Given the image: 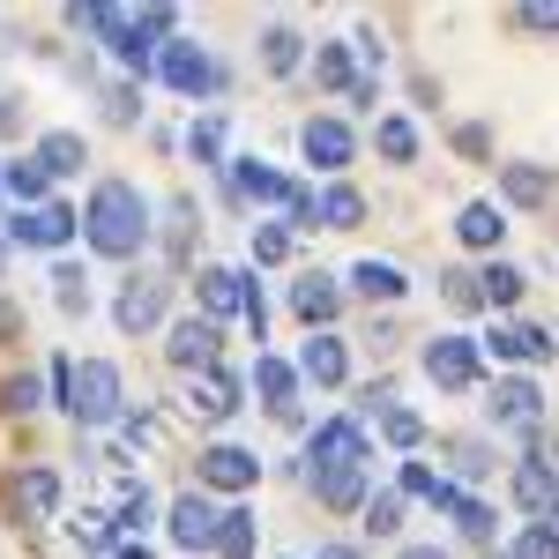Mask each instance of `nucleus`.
Instances as JSON below:
<instances>
[{
	"instance_id": "7c9ffc66",
	"label": "nucleus",
	"mask_w": 559,
	"mask_h": 559,
	"mask_svg": "<svg viewBox=\"0 0 559 559\" xmlns=\"http://www.w3.org/2000/svg\"><path fill=\"white\" fill-rule=\"evenodd\" d=\"M150 522H157V500H150V485L120 477V537H142Z\"/></svg>"
},
{
	"instance_id": "a18cd8bd",
	"label": "nucleus",
	"mask_w": 559,
	"mask_h": 559,
	"mask_svg": "<svg viewBox=\"0 0 559 559\" xmlns=\"http://www.w3.org/2000/svg\"><path fill=\"white\" fill-rule=\"evenodd\" d=\"M448 455H455V477H485V471H492V455H485L477 440H455Z\"/></svg>"
},
{
	"instance_id": "9d476101",
	"label": "nucleus",
	"mask_w": 559,
	"mask_h": 559,
	"mask_svg": "<svg viewBox=\"0 0 559 559\" xmlns=\"http://www.w3.org/2000/svg\"><path fill=\"white\" fill-rule=\"evenodd\" d=\"M194 299H202V313H210L216 329H224L231 313H247V306H254V276H247V269H202Z\"/></svg>"
},
{
	"instance_id": "09e8293b",
	"label": "nucleus",
	"mask_w": 559,
	"mask_h": 559,
	"mask_svg": "<svg viewBox=\"0 0 559 559\" xmlns=\"http://www.w3.org/2000/svg\"><path fill=\"white\" fill-rule=\"evenodd\" d=\"M515 23H522V31H559V8H545V0H537V8H522Z\"/></svg>"
},
{
	"instance_id": "4be33fe9",
	"label": "nucleus",
	"mask_w": 559,
	"mask_h": 559,
	"mask_svg": "<svg viewBox=\"0 0 559 559\" xmlns=\"http://www.w3.org/2000/svg\"><path fill=\"white\" fill-rule=\"evenodd\" d=\"M455 239H463V247H471V254H492V247H500V239H508V216L492 210V202H471V210L455 216Z\"/></svg>"
},
{
	"instance_id": "393cba45",
	"label": "nucleus",
	"mask_w": 559,
	"mask_h": 559,
	"mask_svg": "<svg viewBox=\"0 0 559 559\" xmlns=\"http://www.w3.org/2000/svg\"><path fill=\"white\" fill-rule=\"evenodd\" d=\"M350 292H358V299H381V306H395L403 292H411V276H403L395 261H358V269H350Z\"/></svg>"
},
{
	"instance_id": "473e14b6",
	"label": "nucleus",
	"mask_w": 559,
	"mask_h": 559,
	"mask_svg": "<svg viewBox=\"0 0 559 559\" xmlns=\"http://www.w3.org/2000/svg\"><path fill=\"white\" fill-rule=\"evenodd\" d=\"M373 142H381V157H388V165H411V157H418V128H411L403 112H388L381 128H373Z\"/></svg>"
},
{
	"instance_id": "79ce46f5",
	"label": "nucleus",
	"mask_w": 559,
	"mask_h": 559,
	"mask_svg": "<svg viewBox=\"0 0 559 559\" xmlns=\"http://www.w3.org/2000/svg\"><path fill=\"white\" fill-rule=\"evenodd\" d=\"M52 299H60V313H83V306H90L83 269H75V261H60V269H52Z\"/></svg>"
},
{
	"instance_id": "de8ad7c7",
	"label": "nucleus",
	"mask_w": 559,
	"mask_h": 559,
	"mask_svg": "<svg viewBox=\"0 0 559 559\" xmlns=\"http://www.w3.org/2000/svg\"><path fill=\"white\" fill-rule=\"evenodd\" d=\"M120 432H128V448H150V440H157V426H150L142 411H128V418H120Z\"/></svg>"
},
{
	"instance_id": "5fc2aeb1",
	"label": "nucleus",
	"mask_w": 559,
	"mask_h": 559,
	"mask_svg": "<svg viewBox=\"0 0 559 559\" xmlns=\"http://www.w3.org/2000/svg\"><path fill=\"white\" fill-rule=\"evenodd\" d=\"M552 344H559V329H552Z\"/></svg>"
},
{
	"instance_id": "4c0bfd02",
	"label": "nucleus",
	"mask_w": 559,
	"mask_h": 559,
	"mask_svg": "<svg viewBox=\"0 0 559 559\" xmlns=\"http://www.w3.org/2000/svg\"><path fill=\"white\" fill-rule=\"evenodd\" d=\"M395 530H403V492L388 485V492L366 500V537H395Z\"/></svg>"
},
{
	"instance_id": "603ef678",
	"label": "nucleus",
	"mask_w": 559,
	"mask_h": 559,
	"mask_svg": "<svg viewBox=\"0 0 559 559\" xmlns=\"http://www.w3.org/2000/svg\"><path fill=\"white\" fill-rule=\"evenodd\" d=\"M112 552H120V559H157V552H150V545H142V537H120Z\"/></svg>"
},
{
	"instance_id": "ddd939ff",
	"label": "nucleus",
	"mask_w": 559,
	"mask_h": 559,
	"mask_svg": "<svg viewBox=\"0 0 559 559\" xmlns=\"http://www.w3.org/2000/svg\"><path fill=\"white\" fill-rule=\"evenodd\" d=\"M292 313H299L306 329H313V336H321V329H329V321H336V313H344V284H336V276H329V269H306L299 284H292Z\"/></svg>"
},
{
	"instance_id": "1a4fd4ad",
	"label": "nucleus",
	"mask_w": 559,
	"mask_h": 559,
	"mask_svg": "<svg viewBox=\"0 0 559 559\" xmlns=\"http://www.w3.org/2000/svg\"><path fill=\"white\" fill-rule=\"evenodd\" d=\"M216 508H210V492H179L173 500V515H165V530H173V545L179 552H216Z\"/></svg>"
},
{
	"instance_id": "8fccbe9b",
	"label": "nucleus",
	"mask_w": 559,
	"mask_h": 559,
	"mask_svg": "<svg viewBox=\"0 0 559 559\" xmlns=\"http://www.w3.org/2000/svg\"><path fill=\"white\" fill-rule=\"evenodd\" d=\"M23 128V105H15V97H0V134H15Z\"/></svg>"
},
{
	"instance_id": "864d4df0",
	"label": "nucleus",
	"mask_w": 559,
	"mask_h": 559,
	"mask_svg": "<svg viewBox=\"0 0 559 559\" xmlns=\"http://www.w3.org/2000/svg\"><path fill=\"white\" fill-rule=\"evenodd\" d=\"M395 559H448V552H440V545H403Z\"/></svg>"
},
{
	"instance_id": "a878e982",
	"label": "nucleus",
	"mask_w": 559,
	"mask_h": 559,
	"mask_svg": "<svg viewBox=\"0 0 559 559\" xmlns=\"http://www.w3.org/2000/svg\"><path fill=\"white\" fill-rule=\"evenodd\" d=\"M358 224H366V194L344 187V179H329L321 187V231H358Z\"/></svg>"
},
{
	"instance_id": "0eeeda50",
	"label": "nucleus",
	"mask_w": 559,
	"mask_h": 559,
	"mask_svg": "<svg viewBox=\"0 0 559 559\" xmlns=\"http://www.w3.org/2000/svg\"><path fill=\"white\" fill-rule=\"evenodd\" d=\"M508 492H515V508L530 522H559V471L545 463V455H530V463H515V477H508Z\"/></svg>"
},
{
	"instance_id": "2eb2a0df",
	"label": "nucleus",
	"mask_w": 559,
	"mask_h": 559,
	"mask_svg": "<svg viewBox=\"0 0 559 559\" xmlns=\"http://www.w3.org/2000/svg\"><path fill=\"white\" fill-rule=\"evenodd\" d=\"M216 344H224V329H216L210 313H187V321H173V366H187V373H210L216 366Z\"/></svg>"
},
{
	"instance_id": "a211bd4d",
	"label": "nucleus",
	"mask_w": 559,
	"mask_h": 559,
	"mask_svg": "<svg viewBox=\"0 0 559 559\" xmlns=\"http://www.w3.org/2000/svg\"><path fill=\"white\" fill-rule=\"evenodd\" d=\"M224 173H231V194H247V202H292V179L261 157H231Z\"/></svg>"
},
{
	"instance_id": "2f4dec72",
	"label": "nucleus",
	"mask_w": 559,
	"mask_h": 559,
	"mask_svg": "<svg viewBox=\"0 0 559 559\" xmlns=\"http://www.w3.org/2000/svg\"><path fill=\"white\" fill-rule=\"evenodd\" d=\"M477 292H485V306H515L522 292H530V276H522L515 261H492V269L477 276Z\"/></svg>"
},
{
	"instance_id": "ea45409f",
	"label": "nucleus",
	"mask_w": 559,
	"mask_h": 559,
	"mask_svg": "<svg viewBox=\"0 0 559 559\" xmlns=\"http://www.w3.org/2000/svg\"><path fill=\"white\" fill-rule=\"evenodd\" d=\"M381 432H388V448H418V440H426V418L395 403V411H381Z\"/></svg>"
},
{
	"instance_id": "c85d7f7f",
	"label": "nucleus",
	"mask_w": 559,
	"mask_h": 559,
	"mask_svg": "<svg viewBox=\"0 0 559 559\" xmlns=\"http://www.w3.org/2000/svg\"><path fill=\"white\" fill-rule=\"evenodd\" d=\"M216 559H254V515L247 508H224V522H216Z\"/></svg>"
},
{
	"instance_id": "6ab92c4d",
	"label": "nucleus",
	"mask_w": 559,
	"mask_h": 559,
	"mask_svg": "<svg viewBox=\"0 0 559 559\" xmlns=\"http://www.w3.org/2000/svg\"><path fill=\"white\" fill-rule=\"evenodd\" d=\"M306 485H313V500L336 508V515H366V500H373V492H366V471H313Z\"/></svg>"
},
{
	"instance_id": "20e7f679",
	"label": "nucleus",
	"mask_w": 559,
	"mask_h": 559,
	"mask_svg": "<svg viewBox=\"0 0 559 559\" xmlns=\"http://www.w3.org/2000/svg\"><path fill=\"white\" fill-rule=\"evenodd\" d=\"M492 426L530 440V432L545 426V388L530 381V373H500V388H492Z\"/></svg>"
},
{
	"instance_id": "4468645a",
	"label": "nucleus",
	"mask_w": 559,
	"mask_h": 559,
	"mask_svg": "<svg viewBox=\"0 0 559 559\" xmlns=\"http://www.w3.org/2000/svg\"><path fill=\"white\" fill-rule=\"evenodd\" d=\"M485 350H492V358H500V366H552L559 358V344H552V329H530V321H508V329H492V336H485Z\"/></svg>"
},
{
	"instance_id": "bb28decb",
	"label": "nucleus",
	"mask_w": 559,
	"mask_h": 559,
	"mask_svg": "<svg viewBox=\"0 0 559 559\" xmlns=\"http://www.w3.org/2000/svg\"><path fill=\"white\" fill-rule=\"evenodd\" d=\"M231 411H239V381H231L224 366L194 373V418H231Z\"/></svg>"
},
{
	"instance_id": "c9c22d12",
	"label": "nucleus",
	"mask_w": 559,
	"mask_h": 559,
	"mask_svg": "<svg viewBox=\"0 0 559 559\" xmlns=\"http://www.w3.org/2000/svg\"><path fill=\"white\" fill-rule=\"evenodd\" d=\"M0 187H8L15 202H38L45 210V187H52V179L38 173V157H23V165H0Z\"/></svg>"
},
{
	"instance_id": "7ed1b4c3",
	"label": "nucleus",
	"mask_w": 559,
	"mask_h": 559,
	"mask_svg": "<svg viewBox=\"0 0 559 559\" xmlns=\"http://www.w3.org/2000/svg\"><path fill=\"white\" fill-rule=\"evenodd\" d=\"M165 306H173V276H128L112 299V321H120V336H150V329H165Z\"/></svg>"
},
{
	"instance_id": "6e6552de",
	"label": "nucleus",
	"mask_w": 559,
	"mask_h": 559,
	"mask_svg": "<svg viewBox=\"0 0 559 559\" xmlns=\"http://www.w3.org/2000/svg\"><path fill=\"white\" fill-rule=\"evenodd\" d=\"M157 83H173L179 97H202V90L216 83V60L202 52V45H187V38H165V52H157Z\"/></svg>"
},
{
	"instance_id": "412c9836",
	"label": "nucleus",
	"mask_w": 559,
	"mask_h": 559,
	"mask_svg": "<svg viewBox=\"0 0 559 559\" xmlns=\"http://www.w3.org/2000/svg\"><path fill=\"white\" fill-rule=\"evenodd\" d=\"M254 395L276 411V418H292V411H299V403H292V395H299V366H284V358H254Z\"/></svg>"
},
{
	"instance_id": "aec40b11",
	"label": "nucleus",
	"mask_w": 559,
	"mask_h": 559,
	"mask_svg": "<svg viewBox=\"0 0 559 559\" xmlns=\"http://www.w3.org/2000/svg\"><path fill=\"white\" fill-rule=\"evenodd\" d=\"M31 157H38L45 179H68V173H83V165H90V150H83V134H75V128L38 134V150H31Z\"/></svg>"
},
{
	"instance_id": "5701e85b",
	"label": "nucleus",
	"mask_w": 559,
	"mask_h": 559,
	"mask_svg": "<svg viewBox=\"0 0 559 559\" xmlns=\"http://www.w3.org/2000/svg\"><path fill=\"white\" fill-rule=\"evenodd\" d=\"M500 194H508L515 210H545V202H552V173H545V165H500Z\"/></svg>"
},
{
	"instance_id": "f3484780",
	"label": "nucleus",
	"mask_w": 559,
	"mask_h": 559,
	"mask_svg": "<svg viewBox=\"0 0 559 559\" xmlns=\"http://www.w3.org/2000/svg\"><path fill=\"white\" fill-rule=\"evenodd\" d=\"M299 381H313V388H344L350 381V350H344V336H306V350H299Z\"/></svg>"
},
{
	"instance_id": "3c124183",
	"label": "nucleus",
	"mask_w": 559,
	"mask_h": 559,
	"mask_svg": "<svg viewBox=\"0 0 559 559\" xmlns=\"http://www.w3.org/2000/svg\"><path fill=\"white\" fill-rule=\"evenodd\" d=\"M313 559H358V545H344V537H329V545H321Z\"/></svg>"
},
{
	"instance_id": "f03ea898",
	"label": "nucleus",
	"mask_w": 559,
	"mask_h": 559,
	"mask_svg": "<svg viewBox=\"0 0 559 559\" xmlns=\"http://www.w3.org/2000/svg\"><path fill=\"white\" fill-rule=\"evenodd\" d=\"M52 403L75 418V426H112V418H128L120 411V366L112 358H60L52 366Z\"/></svg>"
},
{
	"instance_id": "dca6fc26",
	"label": "nucleus",
	"mask_w": 559,
	"mask_h": 559,
	"mask_svg": "<svg viewBox=\"0 0 559 559\" xmlns=\"http://www.w3.org/2000/svg\"><path fill=\"white\" fill-rule=\"evenodd\" d=\"M299 150H306V165H313V173L336 179L350 165V150H358V142H350L344 120H306V128H299Z\"/></svg>"
},
{
	"instance_id": "a19ab883",
	"label": "nucleus",
	"mask_w": 559,
	"mask_h": 559,
	"mask_svg": "<svg viewBox=\"0 0 559 559\" xmlns=\"http://www.w3.org/2000/svg\"><path fill=\"white\" fill-rule=\"evenodd\" d=\"M254 261H261V269L292 261V224H254Z\"/></svg>"
},
{
	"instance_id": "39448f33",
	"label": "nucleus",
	"mask_w": 559,
	"mask_h": 559,
	"mask_svg": "<svg viewBox=\"0 0 559 559\" xmlns=\"http://www.w3.org/2000/svg\"><path fill=\"white\" fill-rule=\"evenodd\" d=\"M75 231H83V216L68 210V202H45V210L8 216V239H15V247H45V254H60Z\"/></svg>"
},
{
	"instance_id": "f8f14e48",
	"label": "nucleus",
	"mask_w": 559,
	"mask_h": 559,
	"mask_svg": "<svg viewBox=\"0 0 559 559\" xmlns=\"http://www.w3.org/2000/svg\"><path fill=\"white\" fill-rule=\"evenodd\" d=\"M254 485H261V463L247 448H231V440L202 448V492H254Z\"/></svg>"
},
{
	"instance_id": "423d86ee",
	"label": "nucleus",
	"mask_w": 559,
	"mask_h": 559,
	"mask_svg": "<svg viewBox=\"0 0 559 559\" xmlns=\"http://www.w3.org/2000/svg\"><path fill=\"white\" fill-rule=\"evenodd\" d=\"M306 463H321V471H366V426H358V418H329V426H313Z\"/></svg>"
},
{
	"instance_id": "c03bdc74",
	"label": "nucleus",
	"mask_w": 559,
	"mask_h": 559,
	"mask_svg": "<svg viewBox=\"0 0 559 559\" xmlns=\"http://www.w3.org/2000/svg\"><path fill=\"white\" fill-rule=\"evenodd\" d=\"M440 284H448V306H463V313H471V306H485V292H477V276H463V269H448Z\"/></svg>"
},
{
	"instance_id": "72a5a7b5",
	"label": "nucleus",
	"mask_w": 559,
	"mask_h": 559,
	"mask_svg": "<svg viewBox=\"0 0 559 559\" xmlns=\"http://www.w3.org/2000/svg\"><path fill=\"white\" fill-rule=\"evenodd\" d=\"M187 150H194V165H202V173H224V120H194V128H187Z\"/></svg>"
},
{
	"instance_id": "e433bc0d",
	"label": "nucleus",
	"mask_w": 559,
	"mask_h": 559,
	"mask_svg": "<svg viewBox=\"0 0 559 559\" xmlns=\"http://www.w3.org/2000/svg\"><path fill=\"white\" fill-rule=\"evenodd\" d=\"M313 83H321V90H350V83H358V68H350L344 45H321V52H313Z\"/></svg>"
},
{
	"instance_id": "f257e3e1",
	"label": "nucleus",
	"mask_w": 559,
	"mask_h": 559,
	"mask_svg": "<svg viewBox=\"0 0 559 559\" xmlns=\"http://www.w3.org/2000/svg\"><path fill=\"white\" fill-rule=\"evenodd\" d=\"M83 239L105 261H134L150 247V194L134 179H97L90 187V210H83Z\"/></svg>"
},
{
	"instance_id": "f704fd0d",
	"label": "nucleus",
	"mask_w": 559,
	"mask_h": 559,
	"mask_svg": "<svg viewBox=\"0 0 559 559\" xmlns=\"http://www.w3.org/2000/svg\"><path fill=\"white\" fill-rule=\"evenodd\" d=\"M68 537H75L83 552H112V545H120V522H105L97 508H83V515L68 522Z\"/></svg>"
},
{
	"instance_id": "c756f323",
	"label": "nucleus",
	"mask_w": 559,
	"mask_h": 559,
	"mask_svg": "<svg viewBox=\"0 0 559 559\" xmlns=\"http://www.w3.org/2000/svg\"><path fill=\"white\" fill-rule=\"evenodd\" d=\"M500 559H559V522H522Z\"/></svg>"
},
{
	"instance_id": "49530a36",
	"label": "nucleus",
	"mask_w": 559,
	"mask_h": 559,
	"mask_svg": "<svg viewBox=\"0 0 559 559\" xmlns=\"http://www.w3.org/2000/svg\"><path fill=\"white\" fill-rule=\"evenodd\" d=\"M31 403H38V381L31 373H15V381L0 388V411H31Z\"/></svg>"
},
{
	"instance_id": "b1692460",
	"label": "nucleus",
	"mask_w": 559,
	"mask_h": 559,
	"mask_svg": "<svg viewBox=\"0 0 559 559\" xmlns=\"http://www.w3.org/2000/svg\"><path fill=\"white\" fill-rule=\"evenodd\" d=\"M15 508L31 522H45V515H60V477L45 471V463H31V471L15 477Z\"/></svg>"
},
{
	"instance_id": "6e6d98bb",
	"label": "nucleus",
	"mask_w": 559,
	"mask_h": 559,
	"mask_svg": "<svg viewBox=\"0 0 559 559\" xmlns=\"http://www.w3.org/2000/svg\"><path fill=\"white\" fill-rule=\"evenodd\" d=\"M0 194H8V187H0Z\"/></svg>"
},
{
	"instance_id": "9b49d317",
	"label": "nucleus",
	"mask_w": 559,
	"mask_h": 559,
	"mask_svg": "<svg viewBox=\"0 0 559 559\" xmlns=\"http://www.w3.org/2000/svg\"><path fill=\"white\" fill-rule=\"evenodd\" d=\"M477 358H485V344H471V336H432L426 344V381L477 388Z\"/></svg>"
},
{
	"instance_id": "58836bf2",
	"label": "nucleus",
	"mask_w": 559,
	"mask_h": 559,
	"mask_svg": "<svg viewBox=\"0 0 559 559\" xmlns=\"http://www.w3.org/2000/svg\"><path fill=\"white\" fill-rule=\"evenodd\" d=\"M134 120H142V90L112 83V90H105V128H134Z\"/></svg>"
},
{
	"instance_id": "cd10ccee",
	"label": "nucleus",
	"mask_w": 559,
	"mask_h": 559,
	"mask_svg": "<svg viewBox=\"0 0 559 559\" xmlns=\"http://www.w3.org/2000/svg\"><path fill=\"white\" fill-rule=\"evenodd\" d=\"M299 60H306V38L292 23H269V31H261V68H269V75H292Z\"/></svg>"
},
{
	"instance_id": "37998d69",
	"label": "nucleus",
	"mask_w": 559,
	"mask_h": 559,
	"mask_svg": "<svg viewBox=\"0 0 559 559\" xmlns=\"http://www.w3.org/2000/svg\"><path fill=\"white\" fill-rule=\"evenodd\" d=\"M492 508H485V500H455V530H463V537H492Z\"/></svg>"
}]
</instances>
